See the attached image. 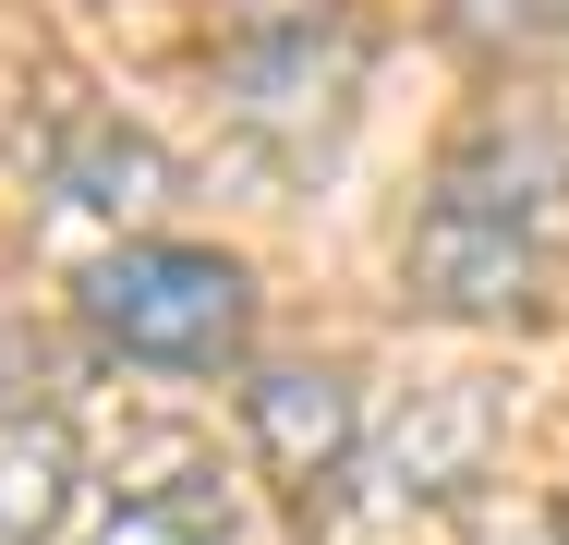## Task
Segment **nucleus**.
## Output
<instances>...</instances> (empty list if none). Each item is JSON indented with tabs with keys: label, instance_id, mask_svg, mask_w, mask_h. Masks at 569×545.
Segmentation results:
<instances>
[{
	"label": "nucleus",
	"instance_id": "f257e3e1",
	"mask_svg": "<svg viewBox=\"0 0 569 545\" xmlns=\"http://www.w3.org/2000/svg\"><path fill=\"white\" fill-rule=\"evenodd\" d=\"M86 327L110 339L121 364H158V376H219L254 339V279L207 255V242H110L86 267Z\"/></svg>",
	"mask_w": 569,
	"mask_h": 545
},
{
	"label": "nucleus",
	"instance_id": "f03ea898",
	"mask_svg": "<svg viewBox=\"0 0 569 545\" xmlns=\"http://www.w3.org/2000/svg\"><path fill=\"white\" fill-rule=\"evenodd\" d=\"M533 267H546L533 207L521 195H485L472 170H449L437 207H425V230H412V291L437 316H521L533 304Z\"/></svg>",
	"mask_w": 569,
	"mask_h": 545
},
{
	"label": "nucleus",
	"instance_id": "7ed1b4c3",
	"mask_svg": "<svg viewBox=\"0 0 569 545\" xmlns=\"http://www.w3.org/2000/svg\"><path fill=\"white\" fill-rule=\"evenodd\" d=\"M242 425H254V460L316 509L351 473V448H363V388H351L340 364H267V376L242 388Z\"/></svg>",
	"mask_w": 569,
	"mask_h": 545
},
{
	"label": "nucleus",
	"instance_id": "20e7f679",
	"mask_svg": "<svg viewBox=\"0 0 569 545\" xmlns=\"http://www.w3.org/2000/svg\"><path fill=\"white\" fill-rule=\"evenodd\" d=\"M73 485H86V460H73L61 413H0V545H49L73 522Z\"/></svg>",
	"mask_w": 569,
	"mask_h": 545
},
{
	"label": "nucleus",
	"instance_id": "39448f33",
	"mask_svg": "<svg viewBox=\"0 0 569 545\" xmlns=\"http://www.w3.org/2000/svg\"><path fill=\"white\" fill-rule=\"evenodd\" d=\"M98 545H242V534H230V509L207 497V485H158V497L110 509V522H98Z\"/></svg>",
	"mask_w": 569,
	"mask_h": 545
},
{
	"label": "nucleus",
	"instance_id": "423d86ee",
	"mask_svg": "<svg viewBox=\"0 0 569 545\" xmlns=\"http://www.w3.org/2000/svg\"><path fill=\"white\" fill-rule=\"evenodd\" d=\"M472 12H509V0H472Z\"/></svg>",
	"mask_w": 569,
	"mask_h": 545
}]
</instances>
